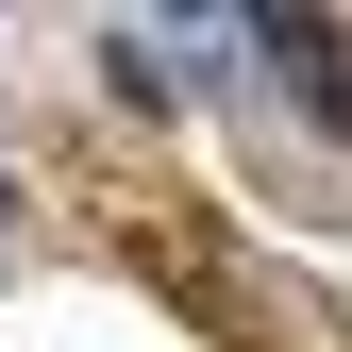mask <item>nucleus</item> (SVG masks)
<instances>
[{
  "mask_svg": "<svg viewBox=\"0 0 352 352\" xmlns=\"http://www.w3.org/2000/svg\"><path fill=\"white\" fill-rule=\"evenodd\" d=\"M269 51L302 67V101H319V118H352V51H336V17H269Z\"/></svg>",
  "mask_w": 352,
  "mask_h": 352,
  "instance_id": "1",
  "label": "nucleus"
}]
</instances>
